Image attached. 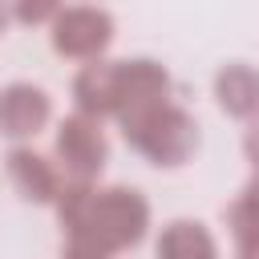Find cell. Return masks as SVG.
I'll return each mask as SVG.
<instances>
[{
  "label": "cell",
  "mask_w": 259,
  "mask_h": 259,
  "mask_svg": "<svg viewBox=\"0 0 259 259\" xmlns=\"http://www.w3.org/2000/svg\"><path fill=\"white\" fill-rule=\"evenodd\" d=\"M65 255L109 259L134 251L150 235V198L134 186H97L85 178H65L53 198Z\"/></svg>",
  "instance_id": "6da1fadb"
},
{
  "label": "cell",
  "mask_w": 259,
  "mask_h": 259,
  "mask_svg": "<svg viewBox=\"0 0 259 259\" xmlns=\"http://www.w3.org/2000/svg\"><path fill=\"white\" fill-rule=\"evenodd\" d=\"M121 125V138L134 154H142L150 166L158 170H178L186 166L198 146H202V134H198V121L194 113H186L174 97H162V101H150L142 109H130L117 117Z\"/></svg>",
  "instance_id": "7a4b0ae2"
},
{
  "label": "cell",
  "mask_w": 259,
  "mask_h": 259,
  "mask_svg": "<svg viewBox=\"0 0 259 259\" xmlns=\"http://www.w3.org/2000/svg\"><path fill=\"white\" fill-rule=\"evenodd\" d=\"M117 36V20L101 4H61L49 20V45L65 61H93L105 57Z\"/></svg>",
  "instance_id": "3957f363"
},
{
  "label": "cell",
  "mask_w": 259,
  "mask_h": 259,
  "mask_svg": "<svg viewBox=\"0 0 259 259\" xmlns=\"http://www.w3.org/2000/svg\"><path fill=\"white\" fill-rule=\"evenodd\" d=\"M53 162L65 178L97 182L109 162V138H105L101 121L89 113H77V109L69 117H61V125L53 134Z\"/></svg>",
  "instance_id": "277c9868"
},
{
  "label": "cell",
  "mask_w": 259,
  "mask_h": 259,
  "mask_svg": "<svg viewBox=\"0 0 259 259\" xmlns=\"http://www.w3.org/2000/svg\"><path fill=\"white\" fill-rule=\"evenodd\" d=\"M53 121V97L49 89L32 81H8L0 85V138L8 142H32Z\"/></svg>",
  "instance_id": "5b68a950"
},
{
  "label": "cell",
  "mask_w": 259,
  "mask_h": 259,
  "mask_svg": "<svg viewBox=\"0 0 259 259\" xmlns=\"http://www.w3.org/2000/svg\"><path fill=\"white\" fill-rule=\"evenodd\" d=\"M174 97V77L162 61L154 57H125L117 61V101H113V121L130 109H142L150 101Z\"/></svg>",
  "instance_id": "8992f818"
},
{
  "label": "cell",
  "mask_w": 259,
  "mask_h": 259,
  "mask_svg": "<svg viewBox=\"0 0 259 259\" xmlns=\"http://www.w3.org/2000/svg\"><path fill=\"white\" fill-rule=\"evenodd\" d=\"M4 166H8V178H12V186H16V194L24 202L53 206V198H57V190L65 182V174L57 170L53 158H45L40 150H32L28 142H16L8 150V158H4Z\"/></svg>",
  "instance_id": "52a82bcc"
},
{
  "label": "cell",
  "mask_w": 259,
  "mask_h": 259,
  "mask_svg": "<svg viewBox=\"0 0 259 259\" xmlns=\"http://www.w3.org/2000/svg\"><path fill=\"white\" fill-rule=\"evenodd\" d=\"M113 101H117V61H109V57L81 61V69L73 77V109L105 121V117H113Z\"/></svg>",
  "instance_id": "ba28073f"
},
{
  "label": "cell",
  "mask_w": 259,
  "mask_h": 259,
  "mask_svg": "<svg viewBox=\"0 0 259 259\" xmlns=\"http://www.w3.org/2000/svg\"><path fill=\"white\" fill-rule=\"evenodd\" d=\"M214 101L227 117L251 121L259 113V77L247 61H231L214 73Z\"/></svg>",
  "instance_id": "9c48e42d"
},
{
  "label": "cell",
  "mask_w": 259,
  "mask_h": 259,
  "mask_svg": "<svg viewBox=\"0 0 259 259\" xmlns=\"http://www.w3.org/2000/svg\"><path fill=\"white\" fill-rule=\"evenodd\" d=\"M154 247H158V255H166V259H214V255H219L214 235H210L198 219H174V223H166Z\"/></svg>",
  "instance_id": "30bf717a"
},
{
  "label": "cell",
  "mask_w": 259,
  "mask_h": 259,
  "mask_svg": "<svg viewBox=\"0 0 259 259\" xmlns=\"http://www.w3.org/2000/svg\"><path fill=\"white\" fill-rule=\"evenodd\" d=\"M227 227H231V235H235L239 255H247V247H251V227H255V186H251V182H247V186L235 194V202L227 206Z\"/></svg>",
  "instance_id": "8fae6325"
},
{
  "label": "cell",
  "mask_w": 259,
  "mask_h": 259,
  "mask_svg": "<svg viewBox=\"0 0 259 259\" xmlns=\"http://www.w3.org/2000/svg\"><path fill=\"white\" fill-rule=\"evenodd\" d=\"M61 4H65V0H8V12H12V20L24 24V28H45V24L61 12Z\"/></svg>",
  "instance_id": "7c38bea8"
},
{
  "label": "cell",
  "mask_w": 259,
  "mask_h": 259,
  "mask_svg": "<svg viewBox=\"0 0 259 259\" xmlns=\"http://www.w3.org/2000/svg\"><path fill=\"white\" fill-rule=\"evenodd\" d=\"M8 24H12V12H8V0H0V36L8 32Z\"/></svg>",
  "instance_id": "4fadbf2b"
}]
</instances>
